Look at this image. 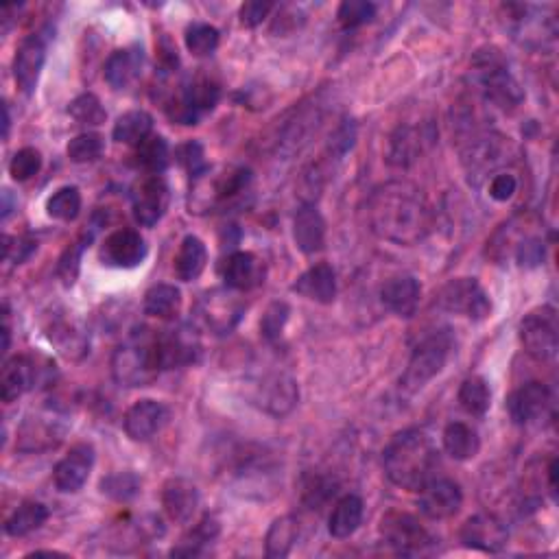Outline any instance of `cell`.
I'll return each instance as SVG.
<instances>
[{
	"mask_svg": "<svg viewBox=\"0 0 559 559\" xmlns=\"http://www.w3.org/2000/svg\"><path fill=\"white\" fill-rule=\"evenodd\" d=\"M177 162H180L188 171V175L195 177V180H201V177H204L208 171L204 147H201V142H197V140H190V142H186V145L177 149Z\"/></svg>",
	"mask_w": 559,
	"mask_h": 559,
	"instance_id": "816d5d0a",
	"label": "cell"
},
{
	"mask_svg": "<svg viewBox=\"0 0 559 559\" xmlns=\"http://www.w3.org/2000/svg\"><path fill=\"white\" fill-rule=\"evenodd\" d=\"M461 542L474 551L483 553H498L505 549L509 540V531L503 525V520H498L492 514H477L463 522L459 531Z\"/></svg>",
	"mask_w": 559,
	"mask_h": 559,
	"instance_id": "ffe728a7",
	"label": "cell"
},
{
	"mask_svg": "<svg viewBox=\"0 0 559 559\" xmlns=\"http://www.w3.org/2000/svg\"><path fill=\"white\" fill-rule=\"evenodd\" d=\"M171 190L162 175H147L142 180L132 195V208L134 219L142 228H153L169 210Z\"/></svg>",
	"mask_w": 559,
	"mask_h": 559,
	"instance_id": "4fadbf2b",
	"label": "cell"
},
{
	"mask_svg": "<svg viewBox=\"0 0 559 559\" xmlns=\"http://www.w3.org/2000/svg\"><path fill=\"white\" fill-rule=\"evenodd\" d=\"M273 9V3H267V0H249L241 7V25L254 29L258 25H263V20L269 18Z\"/></svg>",
	"mask_w": 559,
	"mask_h": 559,
	"instance_id": "6f0895ef",
	"label": "cell"
},
{
	"mask_svg": "<svg viewBox=\"0 0 559 559\" xmlns=\"http://www.w3.org/2000/svg\"><path fill=\"white\" fill-rule=\"evenodd\" d=\"M46 42H49V35H46L44 29L27 35L18 46L14 57V79L18 88L25 94H33L35 88H38V81L46 62Z\"/></svg>",
	"mask_w": 559,
	"mask_h": 559,
	"instance_id": "5bb4252c",
	"label": "cell"
},
{
	"mask_svg": "<svg viewBox=\"0 0 559 559\" xmlns=\"http://www.w3.org/2000/svg\"><path fill=\"white\" fill-rule=\"evenodd\" d=\"M518 190V180L511 173H498L492 177L490 182V197L498 204H505L511 197L516 195Z\"/></svg>",
	"mask_w": 559,
	"mask_h": 559,
	"instance_id": "680465c9",
	"label": "cell"
},
{
	"mask_svg": "<svg viewBox=\"0 0 559 559\" xmlns=\"http://www.w3.org/2000/svg\"><path fill=\"white\" fill-rule=\"evenodd\" d=\"M297 535H300V527H297L295 516L276 518L265 535V555L269 559L287 557L293 551Z\"/></svg>",
	"mask_w": 559,
	"mask_h": 559,
	"instance_id": "e575fe53",
	"label": "cell"
},
{
	"mask_svg": "<svg viewBox=\"0 0 559 559\" xmlns=\"http://www.w3.org/2000/svg\"><path fill=\"white\" fill-rule=\"evenodd\" d=\"M160 372L158 332L147 326L134 330L112 354V376L123 387H149Z\"/></svg>",
	"mask_w": 559,
	"mask_h": 559,
	"instance_id": "3957f363",
	"label": "cell"
},
{
	"mask_svg": "<svg viewBox=\"0 0 559 559\" xmlns=\"http://www.w3.org/2000/svg\"><path fill=\"white\" fill-rule=\"evenodd\" d=\"M337 494V483L330 481L326 477H319V474H313V477H308L306 485H304V503L315 509L321 507L326 501H330L332 496Z\"/></svg>",
	"mask_w": 559,
	"mask_h": 559,
	"instance_id": "f5cc1de1",
	"label": "cell"
},
{
	"mask_svg": "<svg viewBox=\"0 0 559 559\" xmlns=\"http://www.w3.org/2000/svg\"><path fill=\"white\" fill-rule=\"evenodd\" d=\"M169 407L158 400H138L132 407L127 409L123 418V428L127 437L132 442H149V439L156 437L162 428L169 424Z\"/></svg>",
	"mask_w": 559,
	"mask_h": 559,
	"instance_id": "e0dca14e",
	"label": "cell"
},
{
	"mask_svg": "<svg viewBox=\"0 0 559 559\" xmlns=\"http://www.w3.org/2000/svg\"><path fill=\"white\" fill-rule=\"evenodd\" d=\"M422 300V284L413 276H396L380 289V302L396 317L411 319Z\"/></svg>",
	"mask_w": 559,
	"mask_h": 559,
	"instance_id": "cb8c5ba5",
	"label": "cell"
},
{
	"mask_svg": "<svg viewBox=\"0 0 559 559\" xmlns=\"http://www.w3.org/2000/svg\"><path fill=\"white\" fill-rule=\"evenodd\" d=\"M219 531H221L219 520L212 514H206L193 529L184 535L182 542L171 551V555L173 557H195L201 553V549H204L206 544H210L214 538H217Z\"/></svg>",
	"mask_w": 559,
	"mask_h": 559,
	"instance_id": "74e56055",
	"label": "cell"
},
{
	"mask_svg": "<svg viewBox=\"0 0 559 559\" xmlns=\"http://www.w3.org/2000/svg\"><path fill=\"white\" fill-rule=\"evenodd\" d=\"M186 49L195 57H206L217 51L219 46V31L208 22H193L184 33Z\"/></svg>",
	"mask_w": 559,
	"mask_h": 559,
	"instance_id": "ee69618b",
	"label": "cell"
},
{
	"mask_svg": "<svg viewBox=\"0 0 559 559\" xmlns=\"http://www.w3.org/2000/svg\"><path fill=\"white\" fill-rule=\"evenodd\" d=\"M551 404H553L551 389L544 383L533 380V383L518 387L514 394L507 398V411L514 424L525 426L544 418L546 411L551 409Z\"/></svg>",
	"mask_w": 559,
	"mask_h": 559,
	"instance_id": "44dd1931",
	"label": "cell"
},
{
	"mask_svg": "<svg viewBox=\"0 0 559 559\" xmlns=\"http://www.w3.org/2000/svg\"><path fill=\"white\" fill-rule=\"evenodd\" d=\"M158 57L160 64L166 68V73H171V70L180 66V55H177V49L169 38H162V42L158 44Z\"/></svg>",
	"mask_w": 559,
	"mask_h": 559,
	"instance_id": "94428289",
	"label": "cell"
},
{
	"mask_svg": "<svg viewBox=\"0 0 559 559\" xmlns=\"http://www.w3.org/2000/svg\"><path fill=\"white\" fill-rule=\"evenodd\" d=\"M293 239L302 254H317L326 245V221L315 206H302L293 221Z\"/></svg>",
	"mask_w": 559,
	"mask_h": 559,
	"instance_id": "f1b7e54d",
	"label": "cell"
},
{
	"mask_svg": "<svg viewBox=\"0 0 559 559\" xmlns=\"http://www.w3.org/2000/svg\"><path fill=\"white\" fill-rule=\"evenodd\" d=\"M221 276L232 291H252L265 282V263L252 252H234L223 260Z\"/></svg>",
	"mask_w": 559,
	"mask_h": 559,
	"instance_id": "7402d4cb",
	"label": "cell"
},
{
	"mask_svg": "<svg viewBox=\"0 0 559 559\" xmlns=\"http://www.w3.org/2000/svg\"><path fill=\"white\" fill-rule=\"evenodd\" d=\"M252 182V171L249 169H234L230 173H225L221 180L214 186V197L225 201L232 199L236 195H241L243 190Z\"/></svg>",
	"mask_w": 559,
	"mask_h": 559,
	"instance_id": "db71d44e",
	"label": "cell"
},
{
	"mask_svg": "<svg viewBox=\"0 0 559 559\" xmlns=\"http://www.w3.org/2000/svg\"><path fill=\"white\" fill-rule=\"evenodd\" d=\"M387 479L409 492H420L435 477L437 448L420 428H404L389 439L383 453Z\"/></svg>",
	"mask_w": 559,
	"mask_h": 559,
	"instance_id": "7a4b0ae2",
	"label": "cell"
},
{
	"mask_svg": "<svg viewBox=\"0 0 559 559\" xmlns=\"http://www.w3.org/2000/svg\"><path fill=\"white\" fill-rule=\"evenodd\" d=\"M208 265V247L199 239V236L188 234L180 243V249L175 254V276L182 282H193Z\"/></svg>",
	"mask_w": 559,
	"mask_h": 559,
	"instance_id": "1f68e13d",
	"label": "cell"
},
{
	"mask_svg": "<svg viewBox=\"0 0 559 559\" xmlns=\"http://www.w3.org/2000/svg\"><path fill=\"white\" fill-rule=\"evenodd\" d=\"M40 169H42V156L40 151L33 147L20 149L9 162V175L14 177L16 182H29L31 177L40 173Z\"/></svg>",
	"mask_w": 559,
	"mask_h": 559,
	"instance_id": "681fc988",
	"label": "cell"
},
{
	"mask_svg": "<svg viewBox=\"0 0 559 559\" xmlns=\"http://www.w3.org/2000/svg\"><path fill=\"white\" fill-rule=\"evenodd\" d=\"M201 317L214 335H230L245 315V304L232 293V289H217L204 295L199 304Z\"/></svg>",
	"mask_w": 559,
	"mask_h": 559,
	"instance_id": "2e32d148",
	"label": "cell"
},
{
	"mask_svg": "<svg viewBox=\"0 0 559 559\" xmlns=\"http://www.w3.org/2000/svg\"><path fill=\"white\" fill-rule=\"evenodd\" d=\"M472 79L483 97L505 112L516 110L525 101V92L509 70L505 55L494 46H485L472 55Z\"/></svg>",
	"mask_w": 559,
	"mask_h": 559,
	"instance_id": "277c9868",
	"label": "cell"
},
{
	"mask_svg": "<svg viewBox=\"0 0 559 559\" xmlns=\"http://www.w3.org/2000/svg\"><path fill=\"white\" fill-rule=\"evenodd\" d=\"M442 444L446 453L455 461H470L479 455L481 439L472 426L463 422H450L442 433Z\"/></svg>",
	"mask_w": 559,
	"mask_h": 559,
	"instance_id": "d6a6232c",
	"label": "cell"
},
{
	"mask_svg": "<svg viewBox=\"0 0 559 559\" xmlns=\"http://www.w3.org/2000/svg\"><path fill=\"white\" fill-rule=\"evenodd\" d=\"M64 428H59L57 420L44 418V415H35L27 418L18 428V450L22 453H42V450L55 448L62 442Z\"/></svg>",
	"mask_w": 559,
	"mask_h": 559,
	"instance_id": "484cf974",
	"label": "cell"
},
{
	"mask_svg": "<svg viewBox=\"0 0 559 559\" xmlns=\"http://www.w3.org/2000/svg\"><path fill=\"white\" fill-rule=\"evenodd\" d=\"M367 214L376 236L404 247L424 241L433 225L426 197L411 182H387L378 186L367 204Z\"/></svg>",
	"mask_w": 559,
	"mask_h": 559,
	"instance_id": "6da1fadb",
	"label": "cell"
},
{
	"mask_svg": "<svg viewBox=\"0 0 559 559\" xmlns=\"http://www.w3.org/2000/svg\"><path fill=\"white\" fill-rule=\"evenodd\" d=\"M103 151H105V142L94 132L79 134L77 138L68 142V158L75 164H88L99 160L103 156Z\"/></svg>",
	"mask_w": 559,
	"mask_h": 559,
	"instance_id": "bcb514c9",
	"label": "cell"
},
{
	"mask_svg": "<svg viewBox=\"0 0 559 559\" xmlns=\"http://www.w3.org/2000/svg\"><path fill=\"white\" fill-rule=\"evenodd\" d=\"M297 295L317 304H332L337 297V273L328 263L306 269L291 287Z\"/></svg>",
	"mask_w": 559,
	"mask_h": 559,
	"instance_id": "83f0119b",
	"label": "cell"
},
{
	"mask_svg": "<svg viewBox=\"0 0 559 559\" xmlns=\"http://www.w3.org/2000/svg\"><path fill=\"white\" fill-rule=\"evenodd\" d=\"M3 112H5V123H3V127H5V129H3V136L7 138V136H9V125H11V118H9V107H7V105L3 107Z\"/></svg>",
	"mask_w": 559,
	"mask_h": 559,
	"instance_id": "be15d7a7",
	"label": "cell"
},
{
	"mask_svg": "<svg viewBox=\"0 0 559 559\" xmlns=\"http://www.w3.org/2000/svg\"><path fill=\"white\" fill-rule=\"evenodd\" d=\"M38 243L27 239V236H3V256L5 263L20 265L35 252Z\"/></svg>",
	"mask_w": 559,
	"mask_h": 559,
	"instance_id": "9f6ffc18",
	"label": "cell"
},
{
	"mask_svg": "<svg viewBox=\"0 0 559 559\" xmlns=\"http://www.w3.org/2000/svg\"><path fill=\"white\" fill-rule=\"evenodd\" d=\"M459 404L461 409L474 418H483V415L490 411L492 404V391L487 380L481 376H470L461 383L459 387Z\"/></svg>",
	"mask_w": 559,
	"mask_h": 559,
	"instance_id": "f35d334b",
	"label": "cell"
},
{
	"mask_svg": "<svg viewBox=\"0 0 559 559\" xmlns=\"http://www.w3.org/2000/svg\"><path fill=\"white\" fill-rule=\"evenodd\" d=\"M81 212V193L77 186H64L46 201V214L55 221H75Z\"/></svg>",
	"mask_w": 559,
	"mask_h": 559,
	"instance_id": "b9f144b4",
	"label": "cell"
},
{
	"mask_svg": "<svg viewBox=\"0 0 559 559\" xmlns=\"http://www.w3.org/2000/svg\"><path fill=\"white\" fill-rule=\"evenodd\" d=\"M142 308L149 317L156 319H175L182 311V291L173 284H156L145 293Z\"/></svg>",
	"mask_w": 559,
	"mask_h": 559,
	"instance_id": "836d02e7",
	"label": "cell"
},
{
	"mask_svg": "<svg viewBox=\"0 0 559 559\" xmlns=\"http://www.w3.org/2000/svg\"><path fill=\"white\" fill-rule=\"evenodd\" d=\"M46 337H49L57 352L64 354L70 361L83 359L90 348L88 332L83 330L75 319H68L62 315H55L51 319V324L46 326Z\"/></svg>",
	"mask_w": 559,
	"mask_h": 559,
	"instance_id": "d4e9b609",
	"label": "cell"
},
{
	"mask_svg": "<svg viewBox=\"0 0 559 559\" xmlns=\"http://www.w3.org/2000/svg\"><path fill=\"white\" fill-rule=\"evenodd\" d=\"M463 505V492L459 483L446 477H433L420 490L418 507L426 518L448 520L453 518Z\"/></svg>",
	"mask_w": 559,
	"mask_h": 559,
	"instance_id": "ac0fdd59",
	"label": "cell"
},
{
	"mask_svg": "<svg viewBox=\"0 0 559 559\" xmlns=\"http://www.w3.org/2000/svg\"><path fill=\"white\" fill-rule=\"evenodd\" d=\"M142 481L136 472H114L101 481V492L116 503H129L142 492Z\"/></svg>",
	"mask_w": 559,
	"mask_h": 559,
	"instance_id": "60d3db41",
	"label": "cell"
},
{
	"mask_svg": "<svg viewBox=\"0 0 559 559\" xmlns=\"http://www.w3.org/2000/svg\"><path fill=\"white\" fill-rule=\"evenodd\" d=\"M147 254H149L147 241L142 239L140 232L132 228L112 232L101 247L103 265L114 269H134L145 263Z\"/></svg>",
	"mask_w": 559,
	"mask_h": 559,
	"instance_id": "9a60e30c",
	"label": "cell"
},
{
	"mask_svg": "<svg viewBox=\"0 0 559 559\" xmlns=\"http://www.w3.org/2000/svg\"><path fill=\"white\" fill-rule=\"evenodd\" d=\"M380 533L385 542L400 555H420L433 544L431 533H428L420 520L404 514V511H389L380 520Z\"/></svg>",
	"mask_w": 559,
	"mask_h": 559,
	"instance_id": "30bf717a",
	"label": "cell"
},
{
	"mask_svg": "<svg viewBox=\"0 0 559 559\" xmlns=\"http://www.w3.org/2000/svg\"><path fill=\"white\" fill-rule=\"evenodd\" d=\"M219 99H221L219 83L206 75H199L195 79L186 81L184 86H180V90L173 94L171 101L164 105V110L173 123L188 127V125H197L201 118L210 114L214 107H217Z\"/></svg>",
	"mask_w": 559,
	"mask_h": 559,
	"instance_id": "52a82bcc",
	"label": "cell"
},
{
	"mask_svg": "<svg viewBox=\"0 0 559 559\" xmlns=\"http://www.w3.org/2000/svg\"><path fill=\"white\" fill-rule=\"evenodd\" d=\"M453 348V330L442 328L435 330L433 335H428L420 346L413 350L407 370L400 376V389L407 391V394H415V391L424 389L437 374H442Z\"/></svg>",
	"mask_w": 559,
	"mask_h": 559,
	"instance_id": "5b68a950",
	"label": "cell"
},
{
	"mask_svg": "<svg viewBox=\"0 0 559 559\" xmlns=\"http://www.w3.org/2000/svg\"><path fill=\"white\" fill-rule=\"evenodd\" d=\"M94 459H97V453H94L92 444L81 442L70 448L68 455L59 461L53 470V481L57 490L62 494H77L90 477Z\"/></svg>",
	"mask_w": 559,
	"mask_h": 559,
	"instance_id": "d6986e66",
	"label": "cell"
},
{
	"mask_svg": "<svg viewBox=\"0 0 559 559\" xmlns=\"http://www.w3.org/2000/svg\"><path fill=\"white\" fill-rule=\"evenodd\" d=\"M363 514H365V505L361 496L346 494L343 498H339L328 518V531L332 538L346 540L350 535H354L361 527Z\"/></svg>",
	"mask_w": 559,
	"mask_h": 559,
	"instance_id": "4dcf8cb0",
	"label": "cell"
},
{
	"mask_svg": "<svg viewBox=\"0 0 559 559\" xmlns=\"http://www.w3.org/2000/svg\"><path fill=\"white\" fill-rule=\"evenodd\" d=\"M291 317V306L287 302H273L265 311L263 319H260V335L267 343H278L284 328L289 324Z\"/></svg>",
	"mask_w": 559,
	"mask_h": 559,
	"instance_id": "f6af8a7d",
	"label": "cell"
},
{
	"mask_svg": "<svg viewBox=\"0 0 559 559\" xmlns=\"http://www.w3.org/2000/svg\"><path fill=\"white\" fill-rule=\"evenodd\" d=\"M49 516V507L38 501H27L7 518L5 533L11 535V538H25V535L38 531L49 520Z\"/></svg>",
	"mask_w": 559,
	"mask_h": 559,
	"instance_id": "8d00e7d4",
	"label": "cell"
},
{
	"mask_svg": "<svg viewBox=\"0 0 559 559\" xmlns=\"http://www.w3.org/2000/svg\"><path fill=\"white\" fill-rule=\"evenodd\" d=\"M55 376V363L49 356L38 352L11 356L3 365V374H0V398L9 404L20 396H25L27 391L51 387Z\"/></svg>",
	"mask_w": 559,
	"mask_h": 559,
	"instance_id": "8992f818",
	"label": "cell"
},
{
	"mask_svg": "<svg viewBox=\"0 0 559 559\" xmlns=\"http://www.w3.org/2000/svg\"><path fill=\"white\" fill-rule=\"evenodd\" d=\"M134 158H136V166H140L142 171H147L149 175H160L166 166H169L171 160L169 142H166L162 136L151 134L136 147Z\"/></svg>",
	"mask_w": 559,
	"mask_h": 559,
	"instance_id": "ab89813d",
	"label": "cell"
},
{
	"mask_svg": "<svg viewBox=\"0 0 559 559\" xmlns=\"http://www.w3.org/2000/svg\"><path fill=\"white\" fill-rule=\"evenodd\" d=\"M544 258H546V247H544V241L538 239V236H529V239L518 243L516 260L520 267L535 269V267L544 265Z\"/></svg>",
	"mask_w": 559,
	"mask_h": 559,
	"instance_id": "11a10c76",
	"label": "cell"
},
{
	"mask_svg": "<svg viewBox=\"0 0 559 559\" xmlns=\"http://www.w3.org/2000/svg\"><path fill=\"white\" fill-rule=\"evenodd\" d=\"M153 129V118L145 110H132L125 112L123 116H118V121L114 123L112 138L121 145L138 147L142 140L151 136Z\"/></svg>",
	"mask_w": 559,
	"mask_h": 559,
	"instance_id": "d590c367",
	"label": "cell"
},
{
	"mask_svg": "<svg viewBox=\"0 0 559 559\" xmlns=\"http://www.w3.org/2000/svg\"><path fill=\"white\" fill-rule=\"evenodd\" d=\"M337 18L343 29L363 27L376 18V5L370 0H346V3H341Z\"/></svg>",
	"mask_w": 559,
	"mask_h": 559,
	"instance_id": "7dc6e473",
	"label": "cell"
},
{
	"mask_svg": "<svg viewBox=\"0 0 559 559\" xmlns=\"http://www.w3.org/2000/svg\"><path fill=\"white\" fill-rule=\"evenodd\" d=\"M356 140V127L352 123H343L341 127H337V132L332 134L330 138V153H335V156H346V153L352 149Z\"/></svg>",
	"mask_w": 559,
	"mask_h": 559,
	"instance_id": "91938a15",
	"label": "cell"
},
{
	"mask_svg": "<svg viewBox=\"0 0 559 559\" xmlns=\"http://www.w3.org/2000/svg\"><path fill=\"white\" fill-rule=\"evenodd\" d=\"M162 507L173 522L186 525L199 507V490L193 481L173 477L162 485Z\"/></svg>",
	"mask_w": 559,
	"mask_h": 559,
	"instance_id": "603a6c76",
	"label": "cell"
},
{
	"mask_svg": "<svg viewBox=\"0 0 559 559\" xmlns=\"http://www.w3.org/2000/svg\"><path fill=\"white\" fill-rule=\"evenodd\" d=\"M426 140H431V136H426L424 129L400 125L389 140V164L398 166V169H407L420 158Z\"/></svg>",
	"mask_w": 559,
	"mask_h": 559,
	"instance_id": "f546056e",
	"label": "cell"
},
{
	"mask_svg": "<svg viewBox=\"0 0 559 559\" xmlns=\"http://www.w3.org/2000/svg\"><path fill=\"white\" fill-rule=\"evenodd\" d=\"M520 341L527 354L538 361H551L559 348L557 311L553 306L533 308L520 321Z\"/></svg>",
	"mask_w": 559,
	"mask_h": 559,
	"instance_id": "ba28073f",
	"label": "cell"
},
{
	"mask_svg": "<svg viewBox=\"0 0 559 559\" xmlns=\"http://www.w3.org/2000/svg\"><path fill=\"white\" fill-rule=\"evenodd\" d=\"M297 400H300V389H297L295 378L284 372L265 374L252 387V402L273 418L291 413Z\"/></svg>",
	"mask_w": 559,
	"mask_h": 559,
	"instance_id": "8fae6325",
	"label": "cell"
},
{
	"mask_svg": "<svg viewBox=\"0 0 559 559\" xmlns=\"http://www.w3.org/2000/svg\"><path fill=\"white\" fill-rule=\"evenodd\" d=\"M145 66V53L140 46H127V49L114 51L105 62V81L114 90H127L134 86L138 77L142 75Z\"/></svg>",
	"mask_w": 559,
	"mask_h": 559,
	"instance_id": "4316f807",
	"label": "cell"
},
{
	"mask_svg": "<svg viewBox=\"0 0 559 559\" xmlns=\"http://www.w3.org/2000/svg\"><path fill=\"white\" fill-rule=\"evenodd\" d=\"M68 114L75 118L79 125H103L107 112L103 110V105L99 101V97L86 92L77 97L68 107Z\"/></svg>",
	"mask_w": 559,
	"mask_h": 559,
	"instance_id": "c3c4849f",
	"label": "cell"
},
{
	"mask_svg": "<svg viewBox=\"0 0 559 559\" xmlns=\"http://www.w3.org/2000/svg\"><path fill=\"white\" fill-rule=\"evenodd\" d=\"M549 487H551V494H555L557 492V481H555V477H557V459H551V463H549Z\"/></svg>",
	"mask_w": 559,
	"mask_h": 559,
	"instance_id": "6125c7cd",
	"label": "cell"
},
{
	"mask_svg": "<svg viewBox=\"0 0 559 559\" xmlns=\"http://www.w3.org/2000/svg\"><path fill=\"white\" fill-rule=\"evenodd\" d=\"M498 140L501 138L485 136V138H477L474 147H470L468 162L474 173H485L487 169H494L496 164H501L503 145Z\"/></svg>",
	"mask_w": 559,
	"mask_h": 559,
	"instance_id": "7bdbcfd3",
	"label": "cell"
},
{
	"mask_svg": "<svg viewBox=\"0 0 559 559\" xmlns=\"http://www.w3.org/2000/svg\"><path fill=\"white\" fill-rule=\"evenodd\" d=\"M201 354V343L195 330L188 326H177L173 330H158V361L162 372L180 370L197 363Z\"/></svg>",
	"mask_w": 559,
	"mask_h": 559,
	"instance_id": "7c38bea8",
	"label": "cell"
},
{
	"mask_svg": "<svg viewBox=\"0 0 559 559\" xmlns=\"http://www.w3.org/2000/svg\"><path fill=\"white\" fill-rule=\"evenodd\" d=\"M437 304L448 313L463 315L472 321H483L492 313L490 295L485 293L477 278L450 280L446 287L439 291Z\"/></svg>",
	"mask_w": 559,
	"mask_h": 559,
	"instance_id": "9c48e42d",
	"label": "cell"
},
{
	"mask_svg": "<svg viewBox=\"0 0 559 559\" xmlns=\"http://www.w3.org/2000/svg\"><path fill=\"white\" fill-rule=\"evenodd\" d=\"M90 243V236H81L77 243L70 245L66 252L59 258V265H57V276L62 278V282L66 287H73L77 276H79V267H81V254L86 245Z\"/></svg>",
	"mask_w": 559,
	"mask_h": 559,
	"instance_id": "f907efd6",
	"label": "cell"
}]
</instances>
